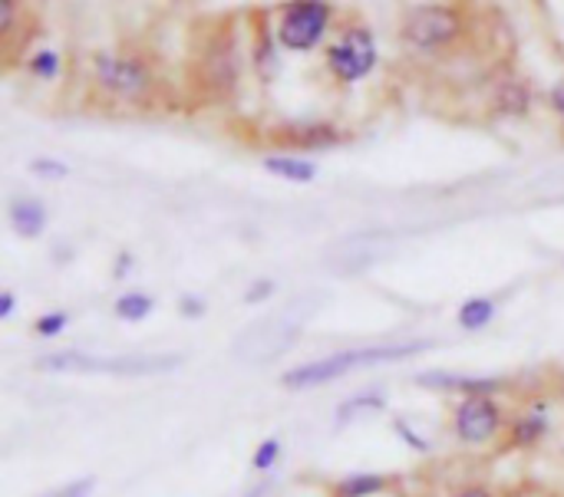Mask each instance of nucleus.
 I'll list each match as a JSON object with an SVG mask.
<instances>
[{
    "label": "nucleus",
    "mask_w": 564,
    "mask_h": 497,
    "mask_svg": "<svg viewBox=\"0 0 564 497\" xmlns=\"http://www.w3.org/2000/svg\"><path fill=\"white\" fill-rule=\"evenodd\" d=\"M377 36L370 26L364 23H350L340 30V36L327 46L324 53V63L330 69V76L344 86H354V82H364L373 69H377Z\"/></svg>",
    "instance_id": "obj_5"
},
{
    "label": "nucleus",
    "mask_w": 564,
    "mask_h": 497,
    "mask_svg": "<svg viewBox=\"0 0 564 497\" xmlns=\"http://www.w3.org/2000/svg\"><path fill=\"white\" fill-rule=\"evenodd\" d=\"M198 82L208 96H231L241 82V43L235 30H215L198 56Z\"/></svg>",
    "instance_id": "obj_6"
},
{
    "label": "nucleus",
    "mask_w": 564,
    "mask_h": 497,
    "mask_svg": "<svg viewBox=\"0 0 564 497\" xmlns=\"http://www.w3.org/2000/svg\"><path fill=\"white\" fill-rule=\"evenodd\" d=\"M66 323H69V317H66L63 310H53V313L36 317L33 333H36V336H43V340H53V336H59V333L66 330Z\"/></svg>",
    "instance_id": "obj_21"
},
{
    "label": "nucleus",
    "mask_w": 564,
    "mask_h": 497,
    "mask_svg": "<svg viewBox=\"0 0 564 497\" xmlns=\"http://www.w3.org/2000/svg\"><path fill=\"white\" fill-rule=\"evenodd\" d=\"M383 409H387V396H383V393H360V396L340 402V409L334 412V422H337V426H350V422H357L360 416L383 412Z\"/></svg>",
    "instance_id": "obj_15"
},
{
    "label": "nucleus",
    "mask_w": 564,
    "mask_h": 497,
    "mask_svg": "<svg viewBox=\"0 0 564 497\" xmlns=\"http://www.w3.org/2000/svg\"><path fill=\"white\" fill-rule=\"evenodd\" d=\"M400 36L420 53H436L466 36V13L456 3H420L406 7L400 20Z\"/></svg>",
    "instance_id": "obj_3"
},
{
    "label": "nucleus",
    "mask_w": 564,
    "mask_h": 497,
    "mask_svg": "<svg viewBox=\"0 0 564 497\" xmlns=\"http://www.w3.org/2000/svg\"><path fill=\"white\" fill-rule=\"evenodd\" d=\"M264 172L268 175H278V178H284V181H297V185H304V181H314L317 178V165L314 162H307V158H297V155H264Z\"/></svg>",
    "instance_id": "obj_14"
},
{
    "label": "nucleus",
    "mask_w": 564,
    "mask_h": 497,
    "mask_svg": "<svg viewBox=\"0 0 564 497\" xmlns=\"http://www.w3.org/2000/svg\"><path fill=\"white\" fill-rule=\"evenodd\" d=\"M453 497H496L486 485H469V488H463V492H456Z\"/></svg>",
    "instance_id": "obj_31"
},
{
    "label": "nucleus",
    "mask_w": 564,
    "mask_h": 497,
    "mask_svg": "<svg viewBox=\"0 0 564 497\" xmlns=\"http://www.w3.org/2000/svg\"><path fill=\"white\" fill-rule=\"evenodd\" d=\"M433 343L430 340H406V343H387V346H357V350H337L330 356H321V360H311V363H301L294 369H288L281 376V386L284 389H294V393H304V389H317V386H327L354 369H367V366H387V363H403V360H413L416 353H426Z\"/></svg>",
    "instance_id": "obj_1"
},
{
    "label": "nucleus",
    "mask_w": 564,
    "mask_h": 497,
    "mask_svg": "<svg viewBox=\"0 0 564 497\" xmlns=\"http://www.w3.org/2000/svg\"><path fill=\"white\" fill-rule=\"evenodd\" d=\"M271 294H274V280H264V277H261V280H254V284L245 290V303H264Z\"/></svg>",
    "instance_id": "obj_25"
},
{
    "label": "nucleus",
    "mask_w": 564,
    "mask_h": 497,
    "mask_svg": "<svg viewBox=\"0 0 564 497\" xmlns=\"http://www.w3.org/2000/svg\"><path fill=\"white\" fill-rule=\"evenodd\" d=\"M334 20V3L327 0H294L284 3L278 20V43L291 53H311L327 36Z\"/></svg>",
    "instance_id": "obj_7"
},
{
    "label": "nucleus",
    "mask_w": 564,
    "mask_h": 497,
    "mask_svg": "<svg viewBox=\"0 0 564 497\" xmlns=\"http://www.w3.org/2000/svg\"><path fill=\"white\" fill-rule=\"evenodd\" d=\"M13 303H17L13 290H3V294H0V320H10V317H13Z\"/></svg>",
    "instance_id": "obj_28"
},
{
    "label": "nucleus",
    "mask_w": 564,
    "mask_h": 497,
    "mask_svg": "<svg viewBox=\"0 0 564 497\" xmlns=\"http://www.w3.org/2000/svg\"><path fill=\"white\" fill-rule=\"evenodd\" d=\"M387 488H390V478H387V475H370V472H364V475H350V478L337 482L334 495L337 497H373V495H383Z\"/></svg>",
    "instance_id": "obj_16"
},
{
    "label": "nucleus",
    "mask_w": 564,
    "mask_h": 497,
    "mask_svg": "<svg viewBox=\"0 0 564 497\" xmlns=\"http://www.w3.org/2000/svg\"><path fill=\"white\" fill-rule=\"evenodd\" d=\"M271 488H274L271 482H261V485H254V488H251L245 497H268L271 495Z\"/></svg>",
    "instance_id": "obj_32"
},
{
    "label": "nucleus",
    "mask_w": 564,
    "mask_h": 497,
    "mask_svg": "<svg viewBox=\"0 0 564 497\" xmlns=\"http://www.w3.org/2000/svg\"><path fill=\"white\" fill-rule=\"evenodd\" d=\"M182 363H185L182 353L99 356V353H83V350H59V353H46L36 360V366L46 373H83V376H119V379H145V376L175 373Z\"/></svg>",
    "instance_id": "obj_2"
},
{
    "label": "nucleus",
    "mask_w": 564,
    "mask_h": 497,
    "mask_svg": "<svg viewBox=\"0 0 564 497\" xmlns=\"http://www.w3.org/2000/svg\"><path fill=\"white\" fill-rule=\"evenodd\" d=\"M502 406L496 399H482V396H473V399H463L453 412V432L459 442L466 445H486L492 442L499 432H502Z\"/></svg>",
    "instance_id": "obj_8"
},
{
    "label": "nucleus",
    "mask_w": 564,
    "mask_h": 497,
    "mask_svg": "<svg viewBox=\"0 0 564 497\" xmlns=\"http://www.w3.org/2000/svg\"><path fill=\"white\" fill-rule=\"evenodd\" d=\"M30 172L36 175V178H46V181H59V178H66L69 175V165L66 162H59V158H33L30 162Z\"/></svg>",
    "instance_id": "obj_22"
},
{
    "label": "nucleus",
    "mask_w": 564,
    "mask_h": 497,
    "mask_svg": "<svg viewBox=\"0 0 564 497\" xmlns=\"http://www.w3.org/2000/svg\"><path fill=\"white\" fill-rule=\"evenodd\" d=\"M393 432H397V435H400L413 452H430V442H426L423 435H416V429H413L406 419H393Z\"/></svg>",
    "instance_id": "obj_24"
},
{
    "label": "nucleus",
    "mask_w": 564,
    "mask_h": 497,
    "mask_svg": "<svg viewBox=\"0 0 564 497\" xmlns=\"http://www.w3.org/2000/svg\"><path fill=\"white\" fill-rule=\"evenodd\" d=\"M456 320H459L463 330H486L496 320V300H489V297H469L459 307Z\"/></svg>",
    "instance_id": "obj_18"
},
{
    "label": "nucleus",
    "mask_w": 564,
    "mask_h": 497,
    "mask_svg": "<svg viewBox=\"0 0 564 497\" xmlns=\"http://www.w3.org/2000/svg\"><path fill=\"white\" fill-rule=\"evenodd\" d=\"M129 267H132V254H129V251H122V254H119V261H116V280L129 277V274H126Z\"/></svg>",
    "instance_id": "obj_30"
},
{
    "label": "nucleus",
    "mask_w": 564,
    "mask_h": 497,
    "mask_svg": "<svg viewBox=\"0 0 564 497\" xmlns=\"http://www.w3.org/2000/svg\"><path fill=\"white\" fill-rule=\"evenodd\" d=\"M93 79L102 92L122 102H145L155 96V73L139 53L99 49L93 56Z\"/></svg>",
    "instance_id": "obj_4"
},
{
    "label": "nucleus",
    "mask_w": 564,
    "mask_h": 497,
    "mask_svg": "<svg viewBox=\"0 0 564 497\" xmlns=\"http://www.w3.org/2000/svg\"><path fill=\"white\" fill-rule=\"evenodd\" d=\"M278 459H281V442H278V439H264V442L254 449L251 465H254V472H271Z\"/></svg>",
    "instance_id": "obj_23"
},
{
    "label": "nucleus",
    "mask_w": 564,
    "mask_h": 497,
    "mask_svg": "<svg viewBox=\"0 0 564 497\" xmlns=\"http://www.w3.org/2000/svg\"><path fill=\"white\" fill-rule=\"evenodd\" d=\"M549 99H552V109H555V112L562 115V122H564V79H562V82H555V86H552V96H549Z\"/></svg>",
    "instance_id": "obj_29"
},
{
    "label": "nucleus",
    "mask_w": 564,
    "mask_h": 497,
    "mask_svg": "<svg viewBox=\"0 0 564 497\" xmlns=\"http://www.w3.org/2000/svg\"><path fill=\"white\" fill-rule=\"evenodd\" d=\"M416 386L423 389H449V393H466V399L482 396L492 399L499 389H506V379L499 376H456V373H420Z\"/></svg>",
    "instance_id": "obj_10"
},
{
    "label": "nucleus",
    "mask_w": 564,
    "mask_h": 497,
    "mask_svg": "<svg viewBox=\"0 0 564 497\" xmlns=\"http://www.w3.org/2000/svg\"><path fill=\"white\" fill-rule=\"evenodd\" d=\"M152 310H155V300H152L149 294H142V290H129V294H122V297L112 303V313H116V320H122V323H142Z\"/></svg>",
    "instance_id": "obj_17"
},
{
    "label": "nucleus",
    "mask_w": 564,
    "mask_h": 497,
    "mask_svg": "<svg viewBox=\"0 0 564 497\" xmlns=\"http://www.w3.org/2000/svg\"><path fill=\"white\" fill-rule=\"evenodd\" d=\"M7 218H10L13 234H17V238H23V241H36V238L46 231V221H50L46 205H43V201H36V198H26V195H20V198H13V201H10Z\"/></svg>",
    "instance_id": "obj_11"
},
{
    "label": "nucleus",
    "mask_w": 564,
    "mask_h": 497,
    "mask_svg": "<svg viewBox=\"0 0 564 497\" xmlns=\"http://www.w3.org/2000/svg\"><path fill=\"white\" fill-rule=\"evenodd\" d=\"M93 478H83V482H73V485H66V488H59L56 495H46V497H89L93 495Z\"/></svg>",
    "instance_id": "obj_27"
},
{
    "label": "nucleus",
    "mask_w": 564,
    "mask_h": 497,
    "mask_svg": "<svg viewBox=\"0 0 564 497\" xmlns=\"http://www.w3.org/2000/svg\"><path fill=\"white\" fill-rule=\"evenodd\" d=\"M532 109V86L519 76L499 79L492 86V112L496 115H509V119H522Z\"/></svg>",
    "instance_id": "obj_12"
},
{
    "label": "nucleus",
    "mask_w": 564,
    "mask_h": 497,
    "mask_svg": "<svg viewBox=\"0 0 564 497\" xmlns=\"http://www.w3.org/2000/svg\"><path fill=\"white\" fill-rule=\"evenodd\" d=\"M205 310H208V303H205L202 297H195V294H188V297H182V300H178V313H182V317H188V320L205 317Z\"/></svg>",
    "instance_id": "obj_26"
},
{
    "label": "nucleus",
    "mask_w": 564,
    "mask_h": 497,
    "mask_svg": "<svg viewBox=\"0 0 564 497\" xmlns=\"http://www.w3.org/2000/svg\"><path fill=\"white\" fill-rule=\"evenodd\" d=\"M26 69H30V76L43 79V82H53V79L59 76V69H63V56H59L56 49L43 46V49H36V53L26 59Z\"/></svg>",
    "instance_id": "obj_20"
},
{
    "label": "nucleus",
    "mask_w": 564,
    "mask_h": 497,
    "mask_svg": "<svg viewBox=\"0 0 564 497\" xmlns=\"http://www.w3.org/2000/svg\"><path fill=\"white\" fill-rule=\"evenodd\" d=\"M278 33H271L268 30V23L264 26H258V40H254V66H258V73L264 76V79H271L274 73H278Z\"/></svg>",
    "instance_id": "obj_19"
},
{
    "label": "nucleus",
    "mask_w": 564,
    "mask_h": 497,
    "mask_svg": "<svg viewBox=\"0 0 564 497\" xmlns=\"http://www.w3.org/2000/svg\"><path fill=\"white\" fill-rule=\"evenodd\" d=\"M271 139L284 148H301V152H317V148H334L344 142V132L327 122V119H291L271 129Z\"/></svg>",
    "instance_id": "obj_9"
},
{
    "label": "nucleus",
    "mask_w": 564,
    "mask_h": 497,
    "mask_svg": "<svg viewBox=\"0 0 564 497\" xmlns=\"http://www.w3.org/2000/svg\"><path fill=\"white\" fill-rule=\"evenodd\" d=\"M552 432V416H549V402H532V409L525 416H519L512 422V445L519 449H532L539 445L545 435Z\"/></svg>",
    "instance_id": "obj_13"
}]
</instances>
